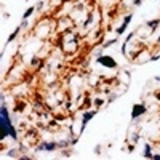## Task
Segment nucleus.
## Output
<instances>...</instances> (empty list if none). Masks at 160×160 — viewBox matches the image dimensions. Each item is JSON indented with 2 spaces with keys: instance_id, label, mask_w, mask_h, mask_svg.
I'll list each match as a JSON object with an SVG mask.
<instances>
[{
  "instance_id": "nucleus-1",
  "label": "nucleus",
  "mask_w": 160,
  "mask_h": 160,
  "mask_svg": "<svg viewBox=\"0 0 160 160\" xmlns=\"http://www.w3.org/2000/svg\"><path fill=\"white\" fill-rule=\"evenodd\" d=\"M7 115H8V114H7L5 108H2V125H3V130H5V133L10 131V135H11V136H15V131L11 130V127H10V123H8V117H7Z\"/></svg>"
},
{
  "instance_id": "nucleus-2",
  "label": "nucleus",
  "mask_w": 160,
  "mask_h": 160,
  "mask_svg": "<svg viewBox=\"0 0 160 160\" xmlns=\"http://www.w3.org/2000/svg\"><path fill=\"white\" fill-rule=\"evenodd\" d=\"M99 62H106L104 66H109V68H114L115 66L114 59H111V58H99Z\"/></svg>"
},
{
  "instance_id": "nucleus-3",
  "label": "nucleus",
  "mask_w": 160,
  "mask_h": 160,
  "mask_svg": "<svg viewBox=\"0 0 160 160\" xmlns=\"http://www.w3.org/2000/svg\"><path fill=\"white\" fill-rule=\"evenodd\" d=\"M144 111V108H136V111H133V117H135L136 114H139V112H142Z\"/></svg>"
}]
</instances>
